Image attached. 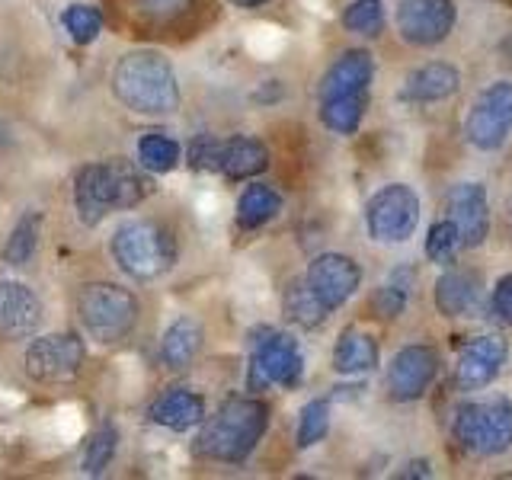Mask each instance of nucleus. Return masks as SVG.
Wrapping results in <instances>:
<instances>
[{"mask_svg":"<svg viewBox=\"0 0 512 480\" xmlns=\"http://www.w3.org/2000/svg\"><path fill=\"white\" fill-rule=\"evenodd\" d=\"M493 308L512 327V272L496 282V288H493Z\"/></svg>","mask_w":512,"mask_h":480,"instance_id":"nucleus-39","label":"nucleus"},{"mask_svg":"<svg viewBox=\"0 0 512 480\" xmlns=\"http://www.w3.org/2000/svg\"><path fill=\"white\" fill-rule=\"evenodd\" d=\"M436 308L445 317H474L484 308V279L474 269H448L436 282Z\"/></svg>","mask_w":512,"mask_h":480,"instance_id":"nucleus-17","label":"nucleus"},{"mask_svg":"<svg viewBox=\"0 0 512 480\" xmlns=\"http://www.w3.org/2000/svg\"><path fill=\"white\" fill-rule=\"evenodd\" d=\"M458 247H461V237H458V228L452 218L432 224V231L426 237V256L432 263H452Z\"/></svg>","mask_w":512,"mask_h":480,"instance_id":"nucleus-33","label":"nucleus"},{"mask_svg":"<svg viewBox=\"0 0 512 480\" xmlns=\"http://www.w3.org/2000/svg\"><path fill=\"white\" fill-rule=\"evenodd\" d=\"M36 244H39V215H29V218H23L20 224H16L10 240H7V247H4L7 263L23 266L29 256L36 253Z\"/></svg>","mask_w":512,"mask_h":480,"instance_id":"nucleus-32","label":"nucleus"},{"mask_svg":"<svg viewBox=\"0 0 512 480\" xmlns=\"http://www.w3.org/2000/svg\"><path fill=\"white\" fill-rule=\"evenodd\" d=\"M500 4H512V0H500Z\"/></svg>","mask_w":512,"mask_h":480,"instance_id":"nucleus-43","label":"nucleus"},{"mask_svg":"<svg viewBox=\"0 0 512 480\" xmlns=\"http://www.w3.org/2000/svg\"><path fill=\"white\" fill-rule=\"evenodd\" d=\"M42 317L39 298L20 282H0V333L4 336H26L36 330Z\"/></svg>","mask_w":512,"mask_h":480,"instance_id":"nucleus-19","label":"nucleus"},{"mask_svg":"<svg viewBox=\"0 0 512 480\" xmlns=\"http://www.w3.org/2000/svg\"><path fill=\"white\" fill-rule=\"evenodd\" d=\"M148 196V180L128 160H106V164L84 167L77 176V212L87 224L106 218L112 208H132Z\"/></svg>","mask_w":512,"mask_h":480,"instance_id":"nucleus-2","label":"nucleus"},{"mask_svg":"<svg viewBox=\"0 0 512 480\" xmlns=\"http://www.w3.org/2000/svg\"><path fill=\"white\" fill-rule=\"evenodd\" d=\"M365 224L375 244H404L420 224V196L404 183L378 189L365 205Z\"/></svg>","mask_w":512,"mask_h":480,"instance_id":"nucleus-7","label":"nucleus"},{"mask_svg":"<svg viewBox=\"0 0 512 480\" xmlns=\"http://www.w3.org/2000/svg\"><path fill=\"white\" fill-rule=\"evenodd\" d=\"M80 362H84V346L77 336L58 333V336H42L26 349V368L29 375H36L42 381H58L71 378Z\"/></svg>","mask_w":512,"mask_h":480,"instance_id":"nucleus-16","label":"nucleus"},{"mask_svg":"<svg viewBox=\"0 0 512 480\" xmlns=\"http://www.w3.org/2000/svg\"><path fill=\"white\" fill-rule=\"evenodd\" d=\"M343 26L349 32H356V36H365L372 39L384 29V7L381 0H352L343 13Z\"/></svg>","mask_w":512,"mask_h":480,"instance_id":"nucleus-29","label":"nucleus"},{"mask_svg":"<svg viewBox=\"0 0 512 480\" xmlns=\"http://www.w3.org/2000/svg\"><path fill=\"white\" fill-rule=\"evenodd\" d=\"M448 218L455 221L461 247H480L490 234V202L480 183H458L448 192Z\"/></svg>","mask_w":512,"mask_h":480,"instance_id":"nucleus-14","label":"nucleus"},{"mask_svg":"<svg viewBox=\"0 0 512 480\" xmlns=\"http://www.w3.org/2000/svg\"><path fill=\"white\" fill-rule=\"evenodd\" d=\"M269 164V151L260 138L250 135H237L224 144L221 151V170L231 176V180H247V176L263 173Z\"/></svg>","mask_w":512,"mask_h":480,"instance_id":"nucleus-22","label":"nucleus"},{"mask_svg":"<svg viewBox=\"0 0 512 480\" xmlns=\"http://www.w3.org/2000/svg\"><path fill=\"white\" fill-rule=\"evenodd\" d=\"M138 157H141V164L154 170V173H167L176 167V160H180V144H176L173 138L167 135H160V132H151V135H144L138 141Z\"/></svg>","mask_w":512,"mask_h":480,"instance_id":"nucleus-27","label":"nucleus"},{"mask_svg":"<svg viewBox=\"0 0 512 480\" xmlns=\"http://www.w3.org/2000/svg\"><path fill=\"white\" fill-rule=\"evenodd\" d=\"M116 263L132 279H157L173 266V237L154 221H125L112 237Z\"/></svg>","mask_w":512,"mask_h":480,"instance_id":"nucleus-5","label":"nucleus"},{"mask_svg":"<svg viewBox=\"0 0 512 480\" xmlns=\"http://www.w3.org/2000/svg\"><path fill=\"white\" fill-rule=\"evenodd\" d=\"M378 365V343L365 330L349 327L340 333V343L333 349V368L340 375H362Z\"/></svg>","mask_w":512,"mask_h":480,"instance_id":"nucleus-21","label":"nucleus"},{"mask_svg":"<svg viewBox=\"0 0 512 480\" xmlns=\"http://www.w3.org/2000/svg\"><path fill=\"white\" fill-rule=\"evenodd\" d=\"M368 100H330L320 103V119L336 135H352L359 128L362 116H365Z\"/></svg>","mask_w":512,"mask_h":480,"instance_id":"nucleus-28","label":"nucleus"},{"mask_svg":"<svg viewBox=\"0 0 512 480\" xmlns=\"http://www.w3.org/2000/svg\"><path fill=\"white\" fill-rule=\"evenodd\" d=\"M116 442H119L116 429H112V426H103V429L93 436L90 448H87L84 468H87L90 474H100V471L106 468V464L112 461V455H116Z\"/></svg>","mask_w":512,"mask_h":480,"instance_id":"nucleus-35","label":"nucleus"},{"mask_svg":"<svg viewBox=\"0 0 512 480\" xmlns=\"http://www.w3.org/2000/svg\"><path fill=\"white\" fill-rule=\"evenodd\" d=\"M506 343L503 336H474V340L461 349L458 365H455V384L461 391H480L500 375L506 362Z\"/></svg>","mask_w":512,"mask_h":480,"instance_id":"nucleus-15","label":"nucleus"},{"mask_svg":"<svg viewBox=\"0 0 512 480\" xmlns=\"http://www.w3.org/2000/svg\"><path fill=\"white\" fill-rule=\"evenodd\" d=\"M407 301H410V269H397V272H391V279L375 292L372 308L378 317L394 320V317L404 314Z\"/></svg>","mask_w":512,"mask_h":480,"instance_id":"nucleus-26","label":"nucleus"},{"mask_svg":"<svg viewBox=\"0 0 512 480\" xmlns=\"http://www.w3.org/2000/svg\"><path fill=\"white\" fill-rule=\"evenodd\" d=\"M375 74V61L362 48H352V52L340 55L330 71L324 74L317 87V100L330 103V100H368V84H372Z\"/></svg>","mask_w":512,"mask_h":480,"instance_id":"nucleus-13","label":"nucleus"},{"mask_svg":"<svg viewBox=\"0 0 512 480\" xmlns=\"http://www.w3.org/2000/svg\"><path fill=\"white\" fill-rule=\"evenodd\" d=\"M285 29L272 26V23H256L247 29V52L256 58V61H276L282 52H285Z\"/></svg>","mask_w":512,"mask_h":480,"instance_id":"nucleus-31","label":"nucleus"},{"mask_svg":"<svg viewBox=\"0 0 512 480\" xmlns=\"http://www.w3.org/2000/svg\"><path fill=\"white\" fill-rule=\"evenodd\" d=\"M455 442L468 455L493 458L512 448V404L506 397L471 400L455 410L452 420Z\"/></svg>","mask_w":512,"mask_h":480,"instance_id":"nucleus-4","label":"nucleus"},{"mask_svg":"<svg viewBox=\"0 0 512 480\" xmlns=\"http://www.w3.org/2000/svg\"><path fill=\"white\" fill-rule=\"evenodd\" d=\"M301 349L288 333H266L253 349L250 362V388L260 391L269 384H282V388H295L301 381Z\"/></svg>","mask_w":512,"mask_h":480,"instance_id":"nucleus-9","label":"nucleus"},{"mask_svg":"<svg viewBox=\"0 0 512 480\" xmlns=\"http://www.w3.org/2000/svg\"><path fill=\"white\" fill-rule=\"evenodd\" d=\"M461 87V74L448 61H429L423 68L407 74L404 87H400V100L407 103H439L455 96Z\"/></svg>","mask_w":512,"mask_h":480,"instance_id":"nucleus-18","label":"nucleus"},{"mask_svg":"<svg viewBox=\"0 0 512 480\" xmlns=\"http://www.w3.org/2000/svg\"><path fill=\"white\" fill-rule=\"evenodd\" d=\"M266 423H269V410L263 400L234 397L202 429V439H199L202 455L224 461V464L244 461L256 448V442L263 439Z\"/></svg>","mask_w":512,"mask_h":480,"instance_id":"nucleus-3","label":"nucleus"},{"mask_svg":"<svg viewBox=\"0 0 512 480\" xmlns=\"http://www.w3.org/2000/svg\"><path fill=\"white\" fill-rule=\"evenodd\" d=\"M282 212V196L272 186H263V183H253L244 189V196L237 202V221L240 228H263L266 221H272Z\"/></svg>","mask_w":512,"mask_h":480,"instance_id":"nucleus-24","label":"nucleus"},{"mask_svg":"<svg viewBox=\"0 0 512 480\" xmlns=\"http://www.w3.org/2000/svg\"><path fill=\"white\" fill-rule=\"evenodd\" d=\"M135 4L148 20H173V16L189 10L192 0H135Z\"/></svg>","mask_w":512,"mask_h":480,"instance_id":"nucleus-37","label":"nucleus"},{"mask_svg":"<svg viewBox=\"0 0 512 480\" xmlns=\"http://www.w3.org/2000/svg\"><path fill=\"white\" fill-rule=\"evenodd\" d=\"M429 461H410L407 464V471H400L397 477H429Z\"/></svg>","mask_w":512,"mask_h":480,"instance_id":"nucleus-40","label":"nucleus"},{"mask_svg":"<svg viewBox=\"0 0 512 480\" xmlns=\"http://www.w3.org/2000/svg\"><path fill=\"white\" fill-rule=\"evenodd\" d=\"M330 429V400L327 397H317L311 400L308 407L301 410V420H298V448H311L320 439L327 436Z\"/></svg>","mask_w":512,"mask_h":480,"instance_id":"nucleus-30","label":"nucleus"},{"mask_svg":"<svg viewBox=\"0 0 512 480\" xmlns=\"http://www.w3.org/2000/svg\"><path fill=\"white\" fill-rule=\"evenodd\" d=\"M100 13H96L93 7H71L68 13H64V29L71 32L74 42H93L96 32H100Z\"/></svg>","mask_w":512,"mask_h":480,"instance_id":"nucleus-36","label":"nucleus"},{"mask_svg":"<svg viewBox=\"0 0 512 480\" xmlns=\"http://www.w3.org/2000/svg\"><path fill=\"white\" fill-rule=\"evenodd\" d=\"M80 320L90 330L93 340L100 343H119L132 333L138 320V301L132 292L119 285H87L80 292Z\"/></svg>","mask_w":512,"mask_h":480,"instance_id":"nucleus-6","label":"nucleus"},{"mask_svg":"<svg viewBox=\"0 0 512 480\" xmlns=\"http://www.w3.org/2000/svg\"><path fill=\"white\" fill-rule=\"evenodd\" d=\"M512 132V84L500 80L490 84L477 96L468 119H464V135L477 151H496Z\"/></svg>","mask_w":512,"mask_h":480,"instance_id":"nucleus-8","label":"nucleus"},{"mask_svg":"<svg viewBox=\"0 0 512 480\" xmlns=\"http://www.w3.org/2000/svg\"><path fill=\"white\" fill-rule=\"evenodd\" d=\"M439 375V352L432 346H404L391 359V368H388V394L400 404H407V400H416L423 397L426 388L432 384V378Z\"/></svg>","mask_w":512,"mask_h":480,"instance_id":"nucleus-12","label":"nucleus"},{"mask_svg":"<svg viewBox=\"0 0 512 480\" xmlns=\"http://www.w3.org/2000/svg\"><path fill=\"white\" fill-rule=\"evenodd\" d=\"M304 279H308V285L314 288V295L324 301V308L336 311L359 292L362 269L346 253H320L311 260L308 276H304Z\"/></svg>","mask_w":512,"mask_h":480,"instance_id":"nucleus-11","label":"nucleus"},{"mask_svg":"<svg viewBox=\"0 0 512 480\" xmlns=\"http://www.w3.org/2000/svg\"><path fill=\"white\" fill-rule=\"evenodd\" d=\"M215 208H218V199H215V196H202V202H199L202 218H215V215H218Z\"/></svg>","mask_w":512,"mask_h":480,"instance_id":"nucleus-41","label":"nucleus"},{"mask_svg":"<svg viewBox=\"0 0 512 480\" xmlns=\"http://www.w3.org/2000/svg\"><path fill=\"white\" fill-rule=\"evenodd\" d=\"M221 151H224V144H218L215 138H199L196 144H192V164L196 167H205V170H212V167H221Z\"/></svg>","mask_w":512,"mask_h":480,"instance_id":"nucleus-38","label":"nucleus"},{"mask_svg":"<svg viewBox=\"0 0 512 480\" xmlns=\"http://www.w3.org/2000/svg\"><path fill=\"white\" fill-rule=\"evenodd\" d=\"M231 4H237V7H247V10H250V7H263L266 0H231Z\"/></svg>","mask_w":512,"mask_h":480,"instance_id":"nucleus-42","label":"nucleus"},{"mask_svg":"<svg viewBox=\"0 0 512 480\" xmlns=\"http://www.w3.org/2000/svg\"><path fill=\"white\" fill-rule=\"evenodd\" d=\"M199 349H202V327L192 317H180L164 333L160 359H164L167 368H186L192 359L199 356Z\"/></svg>","mask_w":512,"mask_h":480,"instance_id":"nucleus-23","label":"nucleus"},{"mask_svg":"<svg viewBox=\"0 0 512 480\" xmlns=\"http://www.w3.org/2000/svg\"><path fill=\"white\" fill-rule=\"evenodd\" d=\"M52 436L58 445H74L80 436H84V413L74 404H64L52 413Z\"/></svg>","mask_w":512,"mask_h":480,"instance_id":"nucleus-34","label":"nucleus"},{"mask_svg":"<svg viewBox=\"0 0 512 480\" xmlns=\"http://www.w3.org/2000/svg\"><path fill=\"white\" fill-rule=\"evenodd\" d=\"M285 314L301 327H320L327 320V308L324 301L314 295V288L308 285V279H295L285 288Z\"/></svg>","mask_w":512,"mask_h":480,"instance_id":"nucleus-25","label":"nucleus"},{"mask_svg":"<svg viewBox=\"0 0 512 480\" xmlns=\"http://www.w3.org/2000/svg\"><path fill=\"white\" fill-rule=\"evenodd\" d=\"M394 23L400 39L410 45H439L455 29L452 0H400Z\"/></svg>","mask_w":512,"mask_h":480,"instance_id":"nucleus-10","label":"nucleus"},{"mask_svg":"<svg viewBox=\"0 0 512 480\" xmlns=\"http://www.w3.org/2000/svg\"><path fill=\"white\" fill-rule=\"evenodd\" d=\"M112 90L128 109L144 112V116H164L180 106L176 74L167 58L154 52L125 55L112 71Z\"/></svg>","mask_w":512,"mask_h":480,"instance_id":"nucleus-1","label":"nucleus"},{"mask_svg":"<svg viewBox=\"0 0 512 480\" xmlns=\"http://www.w3.org/2000/svg\"><path fill=\"white\" fill-rule=\"evenodd\" d=\"M202 416H205V400L196 391H186V388L167 391L151 407V420L160 423V426H167V429H176V432L202 423Z\"/></svg>","mask_w":512,"mask_h":480,"instance_id":"nucleus-20","label":"nucleus"}]
</instances>
